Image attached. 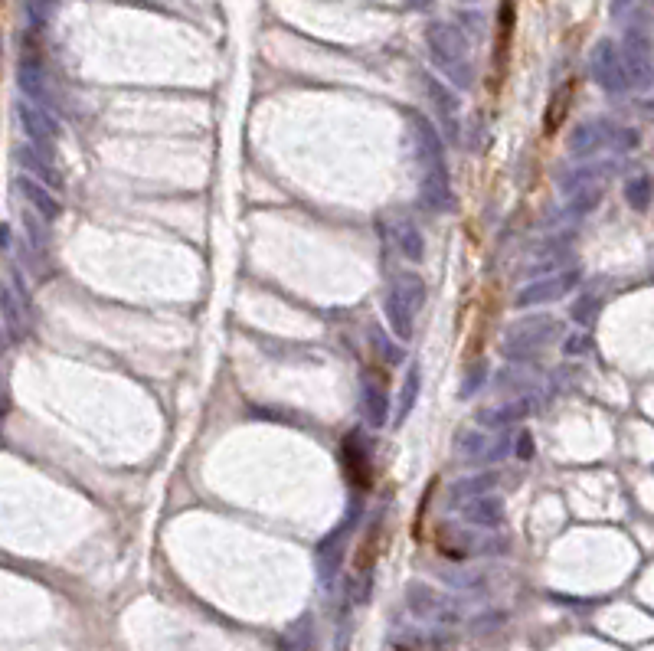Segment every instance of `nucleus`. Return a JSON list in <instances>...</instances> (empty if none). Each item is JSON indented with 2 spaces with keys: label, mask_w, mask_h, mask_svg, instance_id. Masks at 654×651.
Returning a JSON list of instances; mask_svg holds the SVG:
<instances>
[{
  "label": "nucleus",
  "mask_w": 654,
  "mask_h": 651,
  "mask_svg": "<svg viewBox=\"0 0 654 651\" xmlns=\"http://www.w3.org/2000/svg\"><path fill=\"white\" fill-rule=\"evenodd\" d=\"M426 43L432 53V63L439 66L455 86H471V66H468V40L465 33L452 23H429Z\"/></svg>",
  "instance_id": "f257e3e1"
},
{
  "label": "nucleus",
  "mask_w": 654,
  "mask_h": 651,
  "mask_svg": "<svg viewBox=\"0 0 654 651\" xmlns=\"http://www.w3.org/2000/svg\"><path fill=\"white\" fill-rule=\"evenodd\" d=\"M563 334V324L556 318H524L514 321L511 328L504 331L501 341V354L507 360H534L543 347Z\"/></svg>",
  "instance_id": "f03ea898"
},
{
  "label": "nucleus",
  "mask_w": 654,
  "mask_h": 651,
  "mask_svg": "<svg viewBox=\"0 0 654 651\" xmlns=\"http://www.w3.org/2000/svg\"><path fill=\"white\" fill-rule=\"evenodd\" d=\"M589 72L592 79L599 82V89L619 95L625 89H632V79H628V69H625V59L622 50L615 46L612 40H599L592 46V56H589Z\"/></svg>",
  "instance_id": "7ed1b4c3"
},
{
  "label": "nucleus",
  "mask_w": 654,
  "mask_h": 651,
  "mask_svg": "<svg viewBox=\"0 0 654 651\" xmlns=\"http://www.w3.org/2000/svg\"><path fill=\"white\" fill-rule=\"evenodd\" d=\"M422 89H426V99L435 118H439V131L445 135V141L458 144V138H462V102H458V95L445 82L429 76V72H422Z\"/></svg>",
  "instance_id": "20e7f679"
},
{
  "label": "nucleus",
  "mask_w": 654,
  "mask_h": 651,
  "mask_svg": "<svg viewBox=\"0 0 654 651\" xmlns=\"http://www.w3.org/2000/svg\"><path fill=\"white\" fill-rule=\"evenodd\" d=\"M579 282H583V272H579V269H569V272H560V275H543V279L520 288V292L514 295V305L517 308L550 305V301H560L569 292H576Z\"/></svg>",
  "instance_id": "39448f33"
},
{
  "label": "nucleus",
  "mask_w": 654,
  "mask_h": 651,
  "mask_svg": "<svg viewBox=\"0 0 654 651\" xmlns=\"http://www.w3.org/2000/svg\"><path fill=\"white\" fill-rule=\"evenodd\" d=\"M406 606L416 619H429V622H442V625L458 622V606L448 596H442L439 589H432L429 583H409Z\"/></svg>",
  "instance_id": "423d86ee"
},
{
  "label": "nucleus",
  "mask_w": 654,
  "mask_h": 651,
  "mask_svg": "<svg viewBox=\"0 0 654 651\" xmlns=\"http://www.w3.org/2000/svg\"><path fill=\"white\" fill-rule=\"evenodd\" d=\"M622 59H625V69H628V79H632V86H638V89L654 86V53H651L648 33L641 30V27H632V30L625 33Z\"/></svg>",
  "instance_id": "0eeeda50"
},
{
  "label": "nucleus",
  "mask_w": 654,
  "mask_h": 651,
  "mask_svg": "<svg viewBox=\"0 0 654 651\" xmlns=\"http://www.w3.org/2000/svg\"><path fill=\"white\" fill-rule=\"evenodd\" d=\"M409 125H413V148H416V161L422 171H432V167L445 164V144L439 128H435L426 115H409Z\"/></svg>",
  "instance_id": "6e6552de"
},
{
  "label": "nucleus",
  "mask_w": 654,
  "mask_h": 651,
  "mask_svg": "<svg viewBox=\"0 0 654 651\" xmlns=\"http://www.w3.org/2000/svg\"><path fill=\"white\" fill-rule=\"evenodd\" d=\"M17 115H20V125L23 131L30 135V144L33 148H40L50 154L53 151V144L59 138V125H56V118L46 112V108H40L36 102H20L17 105Z\"/></svg>",
  "instance_id": "1a4fd4ad"
},
{
  "label": "nucleus",
  "mask_w": 654,
  "mask_h": 651,
  "mask_svg": "<svg viewBox=\"0 0 654 651\" xmlns=\"http://www.w3.org/2000/svg\"><path fill=\"white\" fill-rule=\"evenodd\" d=\"M458 455L462 458H484V462H498L507 455V436H488V429H468L458 436Z\"/></svg>",
  "instance_id": "9d476101"
},
{
  "label": "nucleus",
  "mask_w": 654,
  "mask_h": 651,
  "mask_svg": "<svg viewBox=\"0 0 654 651\" xmlns=\"http://www.w3.org/2000/svg\"><path fill=\"white\" fill-rule=\"evenodd\" d=\"M615 131L619 128H612L609 122H583L569 135V154L573 158H592L605 144H615Z\"/></svg>",
  "instance_id": "9b49d317"
},
{
  "label": "nucleus",
  "mask_w": 654,
  "mask_h": 651,
  "mask_svg": "<svg viewBox=\"0 0 654 651\" xmlns=\"http://www.w3.org/2000/svg\"><path fill=\"white\" fill-rule=\"evenodd\" d=\"M354 521H357V511H350V514L344 517V524L337 527L331 537L321 540V547H318V573H321L324 583H331L334 576H337V566H341V553H344V544H347L350 530H354Z\"/></svg>",
  "instance_id": "f8f14e48"
},
{
  "label": "nucleus",
  "mask_w": 654,
  "mask_h": 651,
  "mask_svg": "<svg viewBox=\"0 0 654 651\" xmlns=\"http://www.w3.org/2000/svg\"><path fill=\"white\" fill-rule=\"evenodd\" d=\"M507 504L501 494H481V498H471L468 504H462V521L481 530H494L504 524Z\"/></svg>",
  "instance_id": "ddd939ff"
},
{
  "label": "nucleus",
  "mask_w": 654,
  "mask_h": 651,
  "mask_svg": "<svg viewBox=\"0 0 654 651\" xmlns=\"http://www.w3.org/2000/svg\"><path fill=\"white\" fill-rule=\"evenodd\" d=\"M383 315H386V324H390V331L399 337V341H413V331H416V308L409 305V298L399 292V288L393 285L390 292H386L383 298Z\"/></svg>",
  "instance_id": "4468645a"
},
{
  "label": "nucleus",
  "mask_w": 654,
  "mask_h": 651,
  "mask_svg": "<svg viewBox=\"0 0 654 651\" xmlns=\"http://www.w3.org/2000/svg\"><path fill=\"white\" fill-rule=\"evenodd\" d=\"M17 190L23 197H27V203L43 216L46 223H53V220H59L63 216V200L56 197V190H50L46 184H40L36 177H30V174H23V177H17Z\"/></svg>",
  "instance_id": "2eb2a0df"
},
{
  "label": "nucleus",
  "mask_w": 654,
  "mask_h": 651,
  "mask_svg": "<svg viewBox=\"0 0 654 651\" xmlns=\"http://www.w3.org/2000/svg\"><path fill=\"white\" fill-rule=\"evenodd\" d=\"M419 197L429 210H452L455 197H452V180H448V167H432V171H422V187Z\"/></svg>",
  "instance_id": "dca6fc26"
},
{
  "label": "nucleus",
  "mask_w": 654,
  "mask_h": 651,
  "mask_svg": "<svg viewBox=\"0 0 654 651\" xmlns=\"http://www.w3.org/2000/svg\"><path fill=\"white\" fill-rule=\"evenodd\" d=\"M17 82H20V92L27 95L30 102H36L40 108L50 105V86H46V72H43V66H40V59L20 56Z\"/></svg>",
  "instance_id": "f3484780"
},
{
  "label": "nucleus",
  "mask_w": 654,
  "mask_h": 651,
  "mask_svg": "<svg viewBox=\"0 0 654 651\" xmlns=\"http://www.w3.org/2000/svg\"><path fill=\"white\" fill-rule=\"evenodd\" d=\"M534 413V400L530 396H517V400L511 403H504L498 409H484V413H478V426L481 429H507V426H514V423H524V419Z\"/></svg>",
  "instance_id": "a211bd4d"
},
{
  "label": "nucleus",
  "mask_w": 654,
  "mask_h": 651,
  "mask_svg": "<svg viewBox=\"0 0 654 651\" xmlns=\"http://www.w3.org/2000/svg\"><path fill=\"white\" fill-rule=\"evenodd\" d=\"M360 413L373 429H383L390 423V396L380 387V383H363L360 387Z\"/></svg>",
  "instance_id": "6ab92c4d"
},
{
  "label": "nucleus",
  "mask_w": 654,
  "mask_h": 651,
  "mask_svg": "<svg viewBox=\"0 0 654 651\" xmlns=\"http://www.w3.org/2000/svg\"><path fill=\"white\" fill-rule=\"evenodd\" d=\"M498 485V472H478V475H465L458 478L452 488H448V504L452 508H462L471 498H481V494H491V488Z\"/></svg>",
  "instance_id": "aec40b11"
},
{
  "label": "nucleus",
  "mask_w": 654,
  "mask_h": 651,
  "mask_svg": "<svg viewBox=\"0 0 654 651\" xmlns=\"http://www.w3.org/2000/svg\"><path fill=\"white\" fill-rule=\"evenodd\" d=\"M341 458H344V468L354 485H370V455H367V445H360V436L357 432H350L344 439V449H341Z\"/></svg>",
  "instance_id": "412c9836"
},
{
  "label": "nucleus",
  "mask_w": 654,
  "mask_h": 651,
  "mask_svg": "<svg viewBox=\"0 0 654 651\" xmlns=\"http://www.w3.org/2000/svg\"><path fill=\"white\" fill-rule=\"evenodd\" d=\"M573 99H576V79H569L553 92L547 115H543V131H547V135H556V131H560V125L566 122V115H569V108H573Z\"/></svg>",
  "instance_id": "4be33fe9"
},
{
  "label": "nucleus",
  "mask_w": 654,
  "mask_h": 651,
  "mask_svg": "<svg viewBox=\"0 0 654 651\" xmlns=\"http://www.w3.org/2000/svg\"><path fill=\"white\" fill-rule=\"evenodd\" d=\"M17 158H20V164L30 171V177H36V180H40V184H46L50 190H63V174H59L53 164H46V161H43V154L36 151L33 144H27V148H20V151H17Z\"/></svg>",
  "instance_id": "5701e85b"
},
{
  "label": "nucleus",
  "mask_w": 654,
  "mask_h": 651,
  "mask_svg": "<svg viewBox=\"0 0 654 651\" xmlns=\"http://www.w3.org/2000/svg\"><path fill=\"white\" fill-rule=\"evenodd\" d=\"M419 387H422V370L419 364L409 367L406 380H403V390H399V409H396V426L406 423V416L413 413V403L419 400Z\"/></svg>",
  "instance_id": "b1692460"
},
{
  "label": "nucleus",
  "mask_w": 654,
  "mask_h": 651,
  "mask_svg": "<svg viewBox=\"0 0 654 651\" xmlns=\"http://www.w3.org/2000/svg\"><path fill=\"white\" fill-rule=\"evenodd\" d=\"M399 239V252L409 259V262H422V256H426V239H422V233L413 226V223H403L399 226V233H396Z\"/></svg>",
  "instance_id": "393cba45"
},
{
  "label": "nucleus",
  "mask_w": 654,
  "mask_h": 651,
  "mask_svg": "<svg viewBox=\"0 0 654 651\" xmlns=\"http://www.w3.org/2000/svg\"><path fill=\"white\" fill-rule=\"evenodd\" d=\"M393 285L409 298V305H413L416 311L422 308V301H426V282H422L416 272H399Z\"/></svg>",
  "instance_id": "a878e982"
},
{
  "label": "nucleus",
  "mask_w": 654,
  "mask_h": 651,
  "mask_svg": "<svg viewBox=\"0 0 654 651\" xmlns=\"http://www.w3.org/2000/svg\"><path fill=\"white\" fill-rule=\"evenodd\" d=\"M625 200H628V207H632V210L645 213L651 207V180L648 177L628 180V184H625Z\"/></svg>",
  "instance_id": "bb28decb"
},
{
  "label": "nucleus",
  "mask_w": 654,
  "mask_h": 651,
  "mask_svg": "<svg viewBox=\"0 0 654 651\" xmlns=\"http://www.w3.org/2000/svg\"><path fill=\"white\" fill-rule=\"evenodd\" d=\"M377 547H380V521H373L367 540H363L360 550H357V573H370V570H373V560H377Z\"/></svg>",
  "instance_id": "cd10ccee"
},
{
  "label": "nucleus",
  "mask_w": 654,
  "mask_h": 651,
  "mask_svg": "<svg viewBox=\"0 0 654 651\" xmlns=\"http://www.w3.org/2000/svg\"><path fill=\"white\" fill-rule=\"evenodd\" d=\"M599 311H602L599 295H579V298L573 301V315H569V318L586 328V324H592V321L599 318Z\"/></svg>",
  "instance_id": "c85d7f7f"
},
{
  "label": "nucleus",
  "mask_w": 654,
  "mask_h": 651,
  "mask_svg": "<svg viewBox=\"0 0 654 651\" xmlns=\"http://www.w3.org/2000/svg\"><path fill=\"white\" fill-rule=\"evenodd\" d=\"M484 377H488V364H484V360H478V364L471 367L468 377L462 380V390H458V396H462V400H468V396H475V393L481 390Z\"/></svg>",
  "instance_id": "c756f323"
},
{
  "label": "nucleus",
  "mask_w": 654,
  "mask_h": 651,
  "mask_svg": "<svg viewBox=\"0 0 654 651\" xmlns=\"http://www.w3.org/2000/svg\"><path fill=\"white\" fill-rule=\"evenodd\" d=\"M586 351H589V334H569L563 341V354H569V357H579Z\"/></svg>",
  "instance_id": "7c9ffc66"
},
{
  "label": "nucleus",
  "mask_w": 654,
  "mask_h": 651,
  "mask_svg": "<svg viewBox=\"0 0 654 651\" xmlns=\"http://www.w3.org/2000/svg\"><path fill=\"white\" fill-rule=\"evenodd\" d=\"M514 455H517V458H524V462H527V458H534V436H530L527 429L517 436V442H514Z\"/></svg>",
  "instance_id": "2f4dec72"
},
{
  "label": "nucleus",
  "mask_w": 654,
  "mask_h": 651,
  "mask_svg": "<svg viewBox=\"0 0 654 651\" xmlns=\"http://www.w3.org/2000/svg\"><path fill=\"white\" fill-rule=\"evenodd\" d=\"M635 144H638V135H635L632 128H619V131H615V148H619V151H632Z\"/></svg>",
  "instance_id": "473e14b6"
},
{
  "label": "nucleus",
  "mask_w": 654,
  "mask_h": 651,
  "mask_svg": "<svg viewBox=\"0 0 654 651\" xmlns=\"http://www.w3.org/2000/svg\"><path fill=\"white\" fill-rule=\"evenodd\" d=\"M632 4H635V0H612V7H609V10H612V17H622Z\"/></svg>",
  "instance_id": "72a5a7b5"
},
{
  "label": "nucleus",
  "mask_w": 654,
  "mask_h": 651,
  "mask_svg": "<svg viewBox=\"0 0 654 651\" xmlns=\"http://www.w3.org/2000/svg\"><path fill=\"white\" fill-rule=\"evenodd\" d=\"M278 651H305V648H298V645L292 642V638L285 635V638H282V645H278Z\"/></svg>",
  "instance_id": "f704fd0d"
},
{
  "label": "nucleus",
  "mask_w": 654,
  "mask_h": 651,
  "mask_svg": "<svg viewBox=\"0 0 654 651\" xmlns=\"http://www.w3.org/2000/svg\"><path fill=\"white\" fill-rule=\"evenodd\" d=\"M0 236H4V239H0V243H4V249H10V226H7V223H4V229H0Z\"/></svg>",
  "instance_id": "c9c22d12"
},
{
  "label": "nucleus",
  "mask_w": 654,
  "mask_h": 651,
  "mask_svg": "<svg viewBox=\"0 0 654 651\" xmlns=\"http://www.w3.org/2000/svg\"><path fill=\"white\" fill-rule=\"evenodd\" d=\"M396 651H422V648L419 645H399Z\"/></svg>",
  "instance_id": "e433bc0d"
},
{
  "label": "nucleus",
  "mask_w": 654,
  "mask_h": 651,
  "mask_svg": "<svg viewBox=\"0 0 654 651\" xmlns=\"http://www.w3.org/2000/svg\"><path fill=\"white\" fill-rule=\"evenodd\" d=\"M462 4H475V0H462Z\"/></svg>",
  "instance_id": "4c0bfd02"
},
{
  "label": "nucleus",
  "mask_w": 654,
  "mask_h": 651,
  "mask_svg": "<svg viewBox=\"0 0 654 651\" xmlns=\"http://www.w3.org/2000/svg\"><path fill=\"white\" fill-rule=\"evenodd\" d=\"M651 4H654V0H651Z\"/></svg>",
  "instance_id": "58836bf2"
}]
</instances>
